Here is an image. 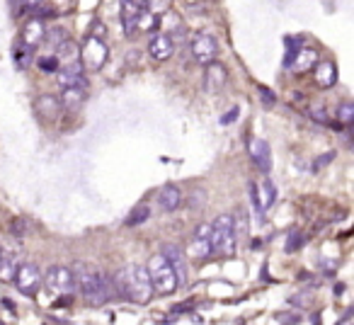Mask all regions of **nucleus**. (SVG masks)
Returning a JSON list of instances; mask_svg holds the SVG:
<instances>
[{
    "label": "nucleus",
    "mask_w": 354,
    "mask_h": 325,
    "mask_svg": "<svg viewBox=\"0 0 354 325\" xmlns=\"http://www.w3.org/2000/svg\"><path fill=\"white\" fill-rule=\"evenodd\" d=\"M73 291H78L85 304L95 306V308H100V306L109 304L114 299L112 279L107 275H102L97 267L85 265V262H78L73 270Z\"/></svg>",
    "instance_id": "1"
},
{
    "label": "nucleus",
    "mask_w": 354,
    "mask_h": 325,
    "mask_svg": "<svg viewBox=\"0 0 354 325\" xmlns=\"http://www.w3.org/2000/svg\"><path fill=\"white\" fill-rule=\"evenodd\" d=\"M114 296L131 301L136 306H146L153 299V286L148 279V270L141 265H127L112 277Z\"/></svg>",
    "instance_id": "2"
},
{
    "label": "nucleus",
    "mask_w": 354,
    "mask_h": 325,
    "mask_svg": "<svg viewBox=\"0 0 354 325\" xmlns=\"http://www.w3.org/2000/svg\"><path fill=\"white\" fill-rule=\"evenodd\" d=\"M209 250L218 257H231L236 255V221L233 216L223 214L209 226Z\"/></svg>",
    "instance_id": "3"
},
{
    "label": "nucleus",
    "mask_w": 354,
    "mask_h": 325,
    "mask_svg": "<svg viewBox=\"0 0 354 325\" xmlns=\"http://www.w3.org/2000/svg\"><path fill=\"white\" fill-rule=\"evenodd\" d=\"M148 270V279H151V286H153V294H160V296H170L177 291V275L172 270V265L167 262V257L162 252L153 255L146 265Z\"/></svg>",
    "instance_id": "4"
},
{
    "label": "nucleus",
    "mask_w": 354,
    "mask_h": 325,
    "mask_svg": "<svg viewBox=\"0 0 354 325\" xmlns=\"http://www.w3.org/2000/svg\"><path fill=\"white\" fill-rule=\"evenodd\" d=\"M107 56H109L107 44H104V39H100V37L90 35L88 39L83 41V46H80V64L88 71H102V66L107 64Z\"/></svg>",
    "instance_id": "5"
},
{
    "label": "nucleus",
    "mask_w": 354,
    "mask_h": 325,
    "mask_svg": "<svg viewBox=\"0 0 354 325\" xmlns=\"http://www.w3.org/2000/svg\"><path fill=\"white\" fill-rule=\"evenodd\" d=\"M44 284L51 294L56 296H71L73 294V270L64 265H54L44 272Z\"/></svg>",
    "instance_id": "6"
},
{
    "label": "nucleus",
    "mask_w": 354,
    "mask_h": 325,
    "mask_svg": "<svg viewBox=\"0 0 354 325\" xmlns=\"http://www.w3.org/2000/svg\"><path fill=\"white\" fill-rule=\"evenodd\" d=\"M12 281L17 284L20 294L35 296V294H37V289L41 286V272H39V267H37L35 262H25V265L17 267L15 279H12Z\"/></svg>",
    "instance_id": "7"
},
{
    "label": "nucleus",
    "mask_w": 354,
    "mask_h": 325,
    "mask_svg": "<svg viewBox=\"0 0 354 325\" xmlns=\"http://www.w3.org/2000/svg\"><path fill=\"white\" fill-rule=\"evenodd\" d=\"M192 56H194V61H197V64H202V66L212 64V61L218 56L216 39H214V37H209V35L194 37V39H192Z\"/></svg>",
    "instance_id": "8"
},
{
    "label": "nucleus",
    "mask_w": 354,
    "mask_h": 325,
    "mask_svg": "<svg viewBox=\"0 0 354 325\" xmlns=\"http://www.w3.org/2000/svg\"><path fill=\"white\" fill-rule=\"evenodd\" d=\"M162 255L167 257V262L172 265L177 275V284H185L187 281V260H185V252L177 245H162Z\"/></svg>",
    "instance_id": "9"
},
{
    "label": "nucleus",
    "mask_w": 354,
    "mask_h": 325,
    "mask_svg": "<svg viewBox=\"0 0 354 325\" xmlns=\"http://www.w3.org/2000/svg\"><path fill=\"white\" fill-rule=\"evenodd\" d=\"M204 80H207V90L209 93H218V90L226 85L228 80V71L223 64H218L216 59L212 64H207V73H204Z\"/></svg>",
    "instance_id": "10"
},
{
    "label": "nucleus",
    "mask_w": 354,
    "mask_h": 325,
    "mask_svg": "<svg viewBox=\"0 0 354 325\" xmlns=\"http://www.w3.org/2000/svg\"><path fill=\"white\" fill-rule=\"evenodd\" d=\"M250 158H252V162H255L257 168L262 170V173H270L272 153H270L267 141H262V138H252V141H250Z\"/></svg>",
    "instance_id": "11"
},
{
    "label": "nucleus",
    "mask_w": 354,
    "mask_h": 325,
    "mask_svg": "<svg viewBox=\"0 0 354 325\" xmlns=\"http://www.w3.org/2000/svg\"><path fill=\"white\" fill-rule=\"evenodd\" d=\"M313 71H315V85H318V88L328 90L337 83V66H335L333 61H318V64L313 66Z\"/></svg>",
    "instance_id": "12"
},
{
    "label": "nucleus",
    "mask_w": 354,
    "mask_h": 325,
    "mask_svg": "<svg viewBox=\"0 0 354 325\" xmlns=\"http://www.w3.org/2000/svg\"><path fill=\"white\" fill-rule=\"evenodd\" d=\"M172 49H175V44H172V37L162 35V32L148 41V51H151V56L156 61H167L172 56Z\"/></svg>",
    "instance_id": "13"
},
{
    "label": "nucleus",
    "mask_w": 354,
    "mask_h": 325,
    "mask_svg": "<svg viewBox=\"0 0 354 325\" xmlns=\"http://www.w3.org/2000/svg\"><path fill=\"white\" fill-rule=\"evenodd\" d=\"M44 35H46V27L44 22L39 20V17H35V20L25 22V30H22V41H25L27 46H39L44 44Z\"/></svg>",
    "instance_id": "14"
},
{
    "label": "nucleus",
    "mask_w": 354,
    "mask_h": 325,
    "mask_svg": "<svg viewBox=\"0 0 354 325\" xmlns=\"http://www.w3.org/2000/svg\"><path fill=\"white\" fill-rule=\"evenodd\" d=\"M158 204H160L162 212H175V209H180V204H183V192H180V187L165 185V187L160 189V194H158Z\"/></svg>",
    "instance_id": "15"
},
{
    "label": "nucleus",
    "mask_w": 354,
    "mask_h": 325,
    "mask_svg": "<svg viewBox=\"0 0 354 325\" xmlns=\"http://www.w3.org/2000/svg\"><path fill=\"white\" fill-rule=\"evenodd\" d=\"M61 107L64 109H78L85 102V85H73V88L61 90Z\"/></svg>",
    "instance_id": "16"
},
{
    "label": "nucleus",
    "mask_w": 354,
    "mask_h": 325,
    "mask_svg": "<svg viewBox=\"0 0 354 325\" xmlns=\"http://www.w3.org/2000/svg\"><path fill=\"white\" fill-rule=\"evenodd\" d=\"M138 17H141V8L133 6V3H129V0H124L122 25H124V32H127L129 37H131L133 32L138 30Z\"/></svg>",
    "instance_id": "17"
},
{
    "label": "nucleus",
    "mask_w": 354,
    "mask_h": 325,
    "mask_svg": "<svg viewBox=\"0 0 354 325\" xmlns=\"http://www.w3.org/2000/svg\"><path fill=\"white\" fill-rule=\"evenodd\" d=\"M315 61H318V56H315L313 49H299V54L294 56L289 68H294L296 73H306V71H313Z\"/></svg>",
    "instance_id": "18"
},
{
    "label": "nucleus",
    "mask_w": 354,
    "mask_h": 325,
    "mask_svg": "<svg viewBox=\"0 0 354 325\" xmlns=\"http://www.w3.org/2000/svg\"><path fill=\"white\" fill-rule=\"evenodd\" d=\"M37 112H39L41 119H56L61 112V102L56 98H51V95H41L37 100Z\"/></svg>",
    "instance_id": "19"
},
{
    "label": "nucleus",
    "mask_w": 354,
    "mask_h": 325,
    "mask_svg": "<svg viewBox=\"0 0 354 325\" xmlns=\"http://www.w3.org/2000/svg\"><path fill=\"white\" fill-rule=\"evenodd\" d=\"M17 267H20V262H17V252H6V255H0V279L12 281L15 279Z\"/></svg>",
    "instance_id": "20"
},
{
    "label": "nucleus",
    "mask_w": 354,
    "mask_h": 325,
    "mask_svg": "<svg viewBox=\"0 0 354 325\" xmlns=\"http://www.w3.org/2000/svg\"><path fill=\"white\" fill-rule=\"evenodd\" d=\"M12 56H15L17 68H27V66L32 64V56H35V49H32V46H27L25 41H17V44L12 46Z\"/></svg>",
    "instance_id": "21"
},
{
    "label": "nucleus",
    "mask_w": 354,
    "mask_h": 325,
    "mask_svg": "<svg viewBox=\"0 0 354 325\" xmlns=\"http://www.w3.org/2000/svg\"><path fill=\"white\" fill-rule=\"evenodd\" d=\"M170 6H172V0H146V3H143L146 12H151V15H156V17L165 15V12L170 10Z\"/></svg>",
    "instance_id": "22"
},
{
    "label": "nucleus",
    "mask_w": 354,
    "mask_h": 325,
    "mask_svg": "<svg viewBox=\"0 0 354 325\" xmlns=\"http://www.w3.org/2000/svg\"><path fill=\"white\" fill-rule=\"evenodd\" d=\"M148 216H151V209H148V204L143 202V204H138V207L133 209L131 216L127 219V223H129V226H136V223H143V221H146Z\"/></svg>",
    "instance_id": "23"
},
{
    "label": "nucleus",
    "mask_w": 354,
    "mask_h": 325,
    "mask_svg": "<svg viewBox=\"0 0 354 325\" xmlns=\"http://www.w3.org/2000/svg\"><path fill=\"white\" fill-rule=\"evenodd\" d=\"M64 39H68V35H66V30H61V27H56V30H49V32L44 35V41H46L49 46H54V49H56V46H59Z\"/></svg>",
    "instance_id": "24"
},
{
    "label": "nucleus",
    "mask_w": 354,
    "mask_h": 325,
    "mask_svg": "<svg viewBox=\"0 0 354 325\" xmlns=\"http://www.w3.org/2000/svg\"><path fill=\"white\" fill-rule=\"evenodd\" d=\"M299 49H301V39H294V37H289V39H286V56H284V66H286V68L291 66L294 56L299 54Z\"/></svg>",
    "instance_id": "25"
},
{
    "label": "nucleus",
    "mask_w": 354,
    "mask_h": 325,
    "mask_svg": "<svg viewBox=\"0 0 354 325\" xmlns=\"http://www.w3.org/2000/svg\"><path fill=\"white\" fill-rule=\"evenodd\" d=\"M189 252H192L194 257H207L209 252H212V250H209V241H207V238H194Z\"/></svg>",
    "instance_id": "26"
},
{
    "label": "nucleus",
    "mask_w": 354,
    "mask_h": 325,
    "mask_svg": "<svg viewBox=\"0 0 354 325\" xmlns=\"http://www.w3.org/2000/svg\"><path fill=\"white\" fill-rule=\"evenodd\" d=\"M337 119L342 124H352L354 122V104L352 102H342L337 107Z\"/></svg>",
    "instance_id": "27"
},
{
    "label": "nucleus",
    "mask_w": 354,
    "mask_h": 325,
    "mask_svg": "<svg viewBox=\"0 0 354 325\" xmlns=\"http://www.w3.org/2000/svg\"><path fill=\"white\" fill-rule=\"evenodd\" d=\"M39 68L46 71V73H54V71H59V59H56V56H41Z\"/></svg>",
    "instance_id": "28"
},
{
    "label": "nucleus",
    "mask_w": 354,
    "mask_h": 325,
    "mask_svg": "<svg viewBox=\"0 0 354 325\" xmlns=\"http://www.w3.org/2000/svg\"><path fill=\"white\" fill-rule=\"evenodd\" d=\"M27 228H30V223H27V219H25V216L15 219V221H12V236L25 238V236H27Z\"/></svg>",
    "instance_id": "29"
},
{
    "label": "nucleus",
    "mask_w": 354,
    "mask_h": 325,
    "mask_svg": "<svg viewBox=\"0 0 354 325\" xmlns=\"http://www.w3.org/2000/svg\"><path fill=\"white\" fill-rule=\"evenodd\" d=\"M304 245V236L301 233H289V241H286V252H294Z\"/></svg>",
    "instance_id": "30"
},
{
    "label": "nucleus",
    "mask_w": 354,
    "mask_h": 325,
    "mask_svg": "<svg viewBox=\"0 0 354 325\" xmlns=\"http://www.w3.org/2000/svg\"><path fill=\"white\" fill-rule=\"evenodd\" d=\"M257 93H260V98H262V102L267 104V107H272V104L277 102V95L272 93L270 88H265V85H260V88H257Z\"/></svg>",
    "instance_id": "31"
},
{
    "label": "nucleus",
    "mask_w": 354,
    "mask_h": 325,
    "mask_svg": "<svg viewBox=\"0 0 354 325\" xmlns=\"http://www.w3.org/2000/svg\"><path fill=\"white\" fill-rule=\"evenodd\" d=\"M12 3H15L17 8H22V10H35L41 0H12Z\"/></svg>",
    "instance_id": "32"
},
{
    "label": "nucleus",
    "mask_w": 354,
    "mask_h": 325,
    "mask_svg": "<svg viewBox=\"0 0 354 325\" xmlns=\"http://www.w3.org/2000/svg\"><path fill=\"white\" fill-rule=\"evenodd\" d=\"M104 35H107V30H104V25H102V22L95 20V22H93V37H100V39H104Z\"/></svg>",
    "instance_id": "33"
},
{
    "label": "nucleus",
    "mask_w": 354,
    "mask_h": 325,
    "mask_svg": "<svg viewBox=\"0 0 354 325\" xmlns=\"http://www.w3.org/2000/svg\"><path fill=\"white\" fill-rule=\"evenodd\" d=\"M330 158H333V153H325V156H323V158H320V160H318V162H315L313 168H315V170H318V168H323V165H328V162H330Z\"/></svg>",
    "instance_id": "34"
},
{
    "label": "nucleus",
    "mask_w": 354,
    "mask_h": 325,
    "mask_svg": "<svg viewBox=\"0 0 354 325\" xmlns=\"http://www.w3.org/2000/svg\"><path fill=\"white\" fill-rule=\"evenodd\" d=\"M279 323H299V315H279Z\"/></svg>",
    "instance_id": "35"
},
{
    "label": "nucleus",
    "mask_w": 354,
    "mask_h": 325,
    "mask_svg": "<svg viewBox=\"0 0 354 325\" xmlns=\"http://www.w3.org/2000/svg\"><path fill=\"white\" fill-rule=\"evenodd\" d=\"M233 117H238V107H233L231 112H228L226 117L221 119V122H223V124H231V122H233Z\"/></svg>",
    "instance_id": "36"
},
{
    "label": "nucleus",
    "mask_w": 354,
    "mask_h": 325,
    "mask_svg": "<svg viewBox=\"0 0 354 325\" xmlns=\"http://www.w3.org/2000/svg\"><path fill=\"white\" fill-rule=\"evenodd\" d=\"M209 236V226H199L197 233H194V238H207Z\"/></svg>",
    "instance_id": "37"
},
{
    "label": "nucleus",
    "mask_w": 354,
    "mask_h": 325,
    "mask_svg": "<svg viewBox=\"0 0 354 325\" xmlns=\"http://www.w3.org/2000/svg\"><path fill=\"white\" fill-rule=\"evenodd\" d=\"M129 3H133V6H138V8H143V3H146V0H129Z\"/></svg>",
    "instance_id": "38"
},
{
    "label": "nucleus",
    "mask_w": 354,
    "mask_h": 325,
    "mask_svg": "<svg viewBox=\"0 0 354 325\" xmlns=\"http://www.w3.org/2000/svg\"><path fill=\"white\" fill-rule=\"evenodd\" d=\"M0 255H3V250H0Z\"/></svg>",
    "instance_id": "39"
}]
</instances>
